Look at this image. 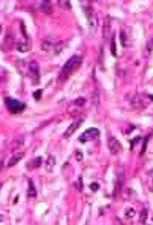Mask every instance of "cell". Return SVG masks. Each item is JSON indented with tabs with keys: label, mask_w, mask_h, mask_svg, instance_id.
<instances>
[{
	"label": "cell",
	"mask_w": 153,
	"mask_h": 225,
	"mask_svg": "<svg viewBox=\"0 0 153 225\" xmlns=\"http://www.w3.org/2000/svg\"><path fill=\"white\" fill-rule=\"evenodd\" d=\"M81 63H82V57H81V56H73L71 59H69V60L63 65V68H62V71H60V75H59V81H60V83H62V81H66V79L81 67Z\"/></svg>",
	"instance_id": "6da1fadb"
},
{
	"label": "cell",
	"mask_w": 153,
	"mask_h": 225,
	"mask_svg": "<svg viewBox=\"0 0 153 225\" xmlns=\"http://www.w3.org/2000/svg\"><path fill=\"white\" fill-rule=\"evenodd\" d=\"M5 105H6V108L11 111V113H21L22 110H25V105L22 103V102H19V100H14V98H6L5 100Z\"/></svg>",
	"instance_id": "7a4b0ae2"
},
{
	"label": "cell",
	"mask_w": 153,
	"mask_h": 225,
	"mask_svg": "<svg viewBox=\"0 0 153 225\" xmlns=\"http://www.w3.org/2000/svg\"><path fill=\"white\" fill-rule=\"evenodd\" d=\"M27 75H29V78L32 79L33 84H38V81H39V67H38L36 62L29 63V71H27Z\"/></svg>",
	"instance_id": "3957f363"
},
{
	"label": "cell",
	"mask_w": 153,
	"mask_h": 225,
	"mask_svg": "<svg viewBox=\"0 0 153 225\" xmlns=\"http://www.w3.org/2000/svg\"><path fill=\"white\" fill-rule=\"evenodd\" d=\"M150 98H151L150 95H136V97H133L131 103L134 108H145L150 102Z\"/></svg>",
	"instance_id": "277c9868"
},
{
	"label": "cell",
	"mask_w": 153,
	"mask_h": 225,
	"mask_svg": "<svg viewBox=\"0 0 153 225\" xmlns=\"http://www.w3.org/2000/svg\"><path fill=\"white\" fill-rule=\"evenodd\" d=\"M98 135H100V130H98V128H89V130H85L84 133L79 136V141H81V143H87V141L95 140Z\"/></svg>",
	"instance_id": "5b68a950"
},
{
	"label": "cell",
	"mask_w": 153,
	"mask_h": 225,
	"mask_svg": "<svg viewBox=\"0 0 153 225\" xmlns=\"http://www.w3.org/2000/svg\"><path fill=\"white\" fill-rule=\"evenodd\" d=\"M85 5V15H87V18H89V24H90V32L93 33L95 30H96V16H95V13H93V8L89 5L87 6V3H84Z\"/></svg>",
	"instance_id": "8992f818"
},
{
	"label": "cell",
	"mask_w": 153,
	"mask_h": 225,
	"mask_svg": "<svg viewBox=\"0 0 153 225\" xmlns=\"http://www.w3.org/2000/svg\"><path fill=\"white\" fill-rule=\"evenodd\" d=\"M82 122H84V119H82V117H81V119H77V121H74L71 125H69V127L66 128V132H65V135H63V136H65V138H69V136H71V135L74 133V132H76V130L82 125Z\"/></svg>",
	"instance_id": "52a82bcc"
},
{
	"label": "cell",
	"mask_w": 153,
	"mask_h": 225,
	"mask_svg": "<svg viewBox=\"0 0 153 225\" xmlns=\"http://www.w3.org/2000/svg\"><path fill=\"white\" fill-rule=\"evenodd\" d=\"M107 144H109V151H110V154H118V152H120V149H122L120 143H118L114 136H110V138H109Z\"/></svg>",
	"instance_id": "ba28073f"
},
{
	"label": "cell",
	"mask_w": 153,
	"mask_h": 225,
	"mask_svg": "<svg viewBox=\"0 0 153 225\" xmlns=\"http://www.w3.org/2000/svg\"><path fill=\"white\" fill-rule=\"evenodd\" d=\"M22 146H24V136H18V138H14V140L11 141V144H10L11 151H16V149L22 148Z\"/></svg>",
	"instance_id": "9c48e42d"
},
{
	"label": "cell",
	"mask_w": 153,
	"mask_h": 225,
	"mask_svg": "<svg viewBox=\"0 0 153 225\" xmlns=\"http://www.w3.org/2000/svg\"><path fill=\"white\" fill-rule=\"evenodd\" d=\"M52 48H54V40L51 37L44 38V41L41 43V49H43V51H51Z\"/></svg>",
	"instance_id": "30bf717a"
},
{
	"label": "cell",
	"mask_w": 153,
	"mask_h": 225,
	"mask_svg": "<svg viewBox=\"0 0 153 225\" xmlns=\"http://www.w3.org/2000/svg\"><path fill=\"white\" fill-rule=\"evenodd\" d=\"M109 33H110V18L106 16V19H104V27H103V37L107 38Z\"/></svg>",
	"instance_id": "8fae6325"
},
{
	"label": "cell",
	"mask_w": 153,
	"mask_h": 225,
	"mask_svg": "<svg viewBox=\"0 0 153 225\" xmlns=\"http://www.w3.org/2000/svg\"><path fill=\"white\" fill-rule=\"evenodd\" d=\"M39 10L46 13V15H49V13H52V3L51 2H41L39 3Z\"/></svg>",
	"instance_id": "7c38bea8"
},
{
	"label": "cell",
	"mask_w": 153,
	"mask_h": 225,
	"mask_svg": "<svg viewBox=\"0 0 153 225\" xmlns=\"http://www.w3.org/2000/svg\"><path fill=\"white\" fill-rule=\"evenodd\" d=\"M16 49L19 51V52H27L30 49V46H29V43L27 41H19L18 45H16Z\"/></svg>",
	"instance_id": "4fadbf2b"
},
{
	"label": "cell",
	"mask_w": 153,
	"mask_h": 225,
	"mask_svg": "<svg viewBox=\"0 0 153 225\" xmlns=\"http://www.w3.org/2000/svg\"><path fill=\"white\" fill-rule=\"evenodd\" d=\"M122 186H123V175H122V170H120V173H118V179H117V187H115V192H114V197H117V195H118V192H120Z\"/></svg>",
	"instance_id": "5bb4252c"
},
{
	"label": "cell",
	"mask_w": 153,
	"mask_h": 225,
	"mask_svg": "<svg viewBox=\"0 0 153 225\" xmlns=\"http://www.w3.org/2000/svg\"><path fill=\"white\" fill-rule=\"evenodd\" d=\"M22 157H24V154H22V152H18V154H14V155L11 157V160L8 162V165H10V167L16 165V163H18V162L21 160V158H22Z\"/></svg>",
	"instance_id": "9a60e30c"
},
{
	"label": "cell",
	"mask_w": 153,
	"mask_h": 225,
	"mask_svg": "<svg viewBox=\"0 0 153 225\" xmlns=\"http://www.w3.org/2000/svg\"><path fill=\"white\" fill-rule=\"evenodd\" d=\"M54 167H55V157H54V155H49V157H48V163H46V170L51 171Z\"/></svg>",
	"instance_id": "2e32d148"
},
{
	"label": "cell",
	"mask_w": 153,
	"mask_h": 225,
	"mask_svg": "<svg viewBox=\"0 0 153 225\" xmlns=\"http://www.w3.org/2000/svg\"><path fill=\"white\" fill-rule=\"evenodd\" d=\"M134 216H136V211L133 208H126V209H125V217H126V219H133Z\"/></svg>",
	"instance_id": "e0dca14e"
},
{
	"label": "cell",
	"mask_w": 153,
	"mask_h": 225,
	"mask_svg": "<svg viewBox=\"0 0 153 225\" xmlns=\"http://www.w3.org/2000/svg\"><path fill=\"white\" fill-rule=\"evenodd\" d=\"M41 163H43V158H41V157H35L33 162H32L29 167H30V168H36V167H39Z\"/></svg>",
	"instance_id": "ac0fdd59"
},
{
	"label": "cell",
	"mask_w": 153,
	"mask_h": 225,
	"mask_svg": "<svg viewBox=\"0 0 153 225\" xmlns=\"http://www.w3.org/2000/svg\"><path fill=\"white\" fill-rule=\"evenodd\" d=\"M147 214H148V209L144 208V209L141 211V217H139V222H141V223H145V220H147Z\"/></svg>",
	"instance_id": "d6986e66"
},
{
	"label": "cell",
	"mask_w": 153,
	"mask_h": 225,
	"mask_svg": "<svg viewBox=\"0 0 153 225\" xmlns=\"http://www.w3.org/2000/svg\"><path fill=\"white\" fill-rule=\"evenodd\" d=\"M29 197H30V198L36 197V190H35V186H33L32 181H29Z\"/></svg>",
	"instance_id": "ffe728a7"
},
{
	"label": "cell",
	"mask_w": 153,
	"mask_h": 225,
	"mask_svg": "<svg viewBox=\"0 0 153 225\" xmlns=\"http://www.w3.org/2000/svg\"><path fill=\"white\" fill-rule=\"evenodd\" d=\"M110 52H112V56H117V46H115V37H112V40H110Z\"/></svg>",
	"instance_id": "44dd1931"
},
{
	"label": "cell",
	"mask_w": 153,
	"mask_h": 225,
	"mask_svg": "<svg viewBox=\"0 0 153 225\" xmlns=\"http://www.w3.org/2000/svg\"><path fill=\"white\" fill-rule=\"evenodd\" d=\"M150 140V135H147L145 138H144V144H142V149H141V154H144L145 152V148H147V141Z\"/></svg>",
	"instance_id": "7402d4cb"
},
{
	"label": "cell",
	"mask_w": 153,
	"mask_h": 225,
	"mask_svg": "<svg viewBox=\"0 0 153 225\" xmlns=\"http://www.w3.org/2000/svg\"><path fill=\"white\" fill-rule=\"evenodd\" d=\"M120 38H122V45L126 46V33H125V32H120Z\"/></svg>",
	"instance_id": "603a6c76"
},
{
	"label": "cell",
	"mask_w": 153,
	"mask_h": 225,
	"mask_svg": "<svg viewBox=\"0 0 153 225\" xmlns=\"http://www.w3.org/2000/svg\"><path fill=\"white\" fill-rule=\"evenodd\" d=\"M90 189H92L93 192H96V190L100 189V184H98V182H92V184H90Z\"/></svg>",
	"instance_id": "cb8c5ba5"
},
{
	"label": "cell",
	"mask_w": 153,
	"mask_h": 225,
	"mask_svg": "<svg viewBox=\"0 0 153 225\" xmlns=\"http://www.w3.org/2000/svg\"><path fill=\"white\" fill-rule=\"evenodd\" d=\"M85 103V98H77L76 102H74V105H76V106H82V105H84Z\"/></svg>",
	"instance_id": "d4e9b609"
},
{
	"label": "cell",
	"mask_w": 153,
	"mask_h": 225,
	"mask_svg": "<svg viewBox=\"0 0 153 225\" xmlns=\"http://www.w3.org/2000/svg\"><path fill=\"white\" fill-rule=\"evenodd\" d=\"M74 157H76V160H82V158H84V155H82V152L81 151H76V154H74Z\"/></svg>",
	"instance_id": "484cf974"
},
{
	"label": "cell",
	"mask_w": 153,
	"mask_h": 225,
	"mask_svg": "<svg viewBox=\"0 0 153 225\" xmlns=\"http://www.w3.org/2000/svg\"><path fill=\"white\" fill-rule=\"evenodd\" d=\"M62 6H65L66 10H69V6H71V5H69V2H66V0H60V2H59Z\"/></svg>",
	"instance_id": "4316f807"
},
{
	"label": "cell",
	"mask_w": 153,
	"mask_h": 225,
	"mask_svg": "<svg viewBox=\"0 0 153 225\" xmlns=\"http://www.w3.org/2000/svg\"><path fill=\"white\" fill-rule=\"evenodd\" d=\"M76 189H77L79 192L82 190V178H81V176H79V179H77V184H76Z\"/></svg>",
	"instance_id": "83f0119b"
},
{
	"label": "cell",
	"mask_w": 153,
	"mask_h": 225,
	"mask_svg": "<svg viewBox=\"0 0 153 225\" xmlns=\"http://www.w3.org/2000/svg\"><path fill=\"white\" fill-rule=\"evenodd\" d=\"M41 94H43V92H41V90L38 89V90H35V92H33V97H35L36 100H39V98H41Z\"/></svg>",
	"instance_id": "f1b7e54d"
},
{
	"label": "cell",
	"mask_w": 153,
	"mask_h": 225,
	"mask_svg": "<svg viewBox=\"0 0 153 225\" xmlns=\"http://www.w3.org/2000/svg\"><path fill=\"white\" fill-rule=\"evenodd\" d=\"M0 32H2V25H0Z\"/></svg>",
	"instance_id": "f546056e"
},
{
	"label": "cell",
	"mask_w": 153,
	"mask_h": 225,
	"mask_svg": "<svg viewBox=\"0 0 153 225\" xmlns=\"http://www.w3.org/2000/svg\"><path fill=\"white\" fill-rule=\"evenodd\" d=\"M0 168H2V163H0Z\"/></svg>",
	"instance_id": "4dcf8cb0"
},
{
	"label": "cell",
	"mask_w": 153,
	"mask_h": 225,
	"mask_svg": "<svg viewBox=\"0 0 153 225\" xmlns=\"http://www.w3.org/2000/svg\"><path fill=\"white\" fill-rule=\"evenodd\" d=\"M0 187H2V186H0Z\"/></svg>",
	"instance_id": "1f68e13d"
}]
</instances>
